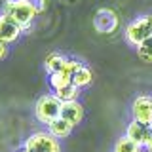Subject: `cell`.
<instances>
[{
	"label": "cell",
	"mask_w": 152,
	"mask_h": 152,
	"mask_svg": "<svg viewBox=\"0 0 152 152\" xmlns=\"http://www.w3.org/2000/svg\"><path fill=\"white\" fill-rule=\"evenodd\" d=\"M150 135H152V127L146 126V124L135 122V120H131L126 127V137L131 139L133 142H137L139 146H145L146 142H148Z\"/></svg>",
	"instance_id": "ba28073f"
},
{
	"label": "cell",
	"mask_w": 152,
	"mask_h": 152,
	"mask_svg": "<svg viewBox=\"0 0 152 152\" xmlns=\"http://www.w3.org/2000/svg\"><path fill=\"white\" fill-rule=\"evenodd\" d=\"M2 12L12 17L21 27L23 32H28L32 28V21L38 13V8L32 0H17V2H6Z\"/></svg>",
	"instance_id": "6da1fadb"
},
{
	"label": "cell",
	"mask_w": 152,
	"mask_h": 152,
	"mask_svg": "<svg viewBox=\"0 0 152 152\" xmlns=\"http://www.w3.org/2000/svg\"><path fill=\"white\" fill-rule=\"evenodd\" d=\"M25 148L28 152H61L59 141L48 131H38L32 133L25 141Z\"/></svg>",
	"instance_id": "277c9868"
},
{
	"label": "cell",
	"mask_w": 152,
	"mask_h": 152,
	"mask_svg": "<svg viewBox=\"0 0 152 152\" xmlns=\"http://www.w3.org/2000/svg\"><path fill=\"white\" fill-rule=\"evenodd\" d=\"M91 82H93V72H91V69H89L88 65H84L80 70H76L72 74V86H76L78 89L91 86Z\"/></svg>",
	"instance_id": "8fae6325"
},
{
	"label": "cell",
	"mask_w": 152,
	"mask_h": 152,
	"mask_svg": "<svg viewBox=\"0 0 152 152\" xmlns=\"http://www.w3.org/2000/svg\"><path fill=\"white\" fill-rule=\"evenodd\" d=\"M61 114V101L55 95H42L34 104V116L40 124H50Z\"/></svg>",
	"instance_id": "3957f363"
},
{
	"label": "cell",
	"mask_w": 152,
	"mask_h": 152,
	"mask_svg": "<svg viewBox=\"0 0 152 152\" xmlns=\"http://www.w3.org/2000/svg\"><path fill=\"white\" fill-rule=\"evenodd\" d=\"M133 120L150 126L152 122V95H137L131 103Z\"/></svg>",
	"instance_id": "5b68a950"
},
{
	"label": "cell",
	"mask_w": 152,
	"mask_h": 152,
	"mask_svg": "<svg viewBox=\"0 0 152 152\" xmlns=\"http://www.w3.org/2000/svg\"><path fill=\"white\" fill-rule=\"evenodd\" d=\"M84 66L82 61H78V59H72V57H65V61H63V65H61V69L59 70H63V72H66L72 78V74L76 72V70H80Z\"/></svg>",
	"instance_id": "e0dca14e"
},
{
	"label": "cell",
	"mask_w": 152,
	"mask_h": 152,
	"mask_svg": "<svg viewBox=\"0 0 152 152\" xmlns=\"http://www.w3.org/2000/svg\"><path fill=\"white\" fill-rule=\"evenodd\" d=\"M63 61H65V55H61V53H57V51H53V53H50V55L46 57L44 69L48 70V74H51V72H55V70L61 69Z\"/></svg>",
	"instance_id": "5bb4252c"
},
{
	"label": "cell",
	"mask_w": 152,
	"mask_h": 152,
	"mask_svg": "<svg viewBox=\"0 0 152 152\" xmlns=\"http://www.w3.org/2000/svg\"><path fill=\"white\" fill-rule=\"evenodd\" d=\"M135 50H137V55H139L141 61H145V63H152V36L146 38L145 42H141Z\"/></svg>",
	"instance_id": "9a60e30c"
},
{
	"label": "cell",
	"mask_w": 152,
	"mask_h": 152,
	"mask_svg": "<svg viewBox=\"0 0 152 152\" xmlns=\"http://www.w3.org/2000/svg\"><path fill=\"white\" fill-rule=\"evenodd\" d=\"M150 127H152V122H150Z\"/></svg>",
	"instance_id": "7402d4cb"
},
{
	"label": "cell",
	"mask_w": 152,
	"mask_h": 152,
	"mask_svg": "<svg viewBox=\"0 0 152 152\" xmlns=\"http://www.w3.org/2000/svg\"><path fill=\"white\" fill-rule=\"evenodd\" d=\"M152 36V15H139L126 27V42L133 48H137L141 42Z\"/></svg>",
	"instance_id": "7a4b0ae2"
},
{
	"label": "cell",
	"mask_w": 152,
	"mask_h": 152,
	"mask_svg": "<svg viewBox=\"0 0 152 152\" xmlns=\"http://www.w3.org/2000/svg\"><path fill=\"white\" fill-rule=\"evenodd\" d=\"M53 95L59 99L61 103H69V101H78V95H80V89L76 86L69 84L65 88H59V89H53Z\"/></svg>",
	"instance_id": "7c38bea8"
},
{
	"label": "cell",
	"mask_w": 152,
	"mask_h": 152,
	"mask_svg": "<svg viewBox=\"0 0 152 152\" xmlns=\"http://www.w3.org/2000/svg\"><path fill=\"white\" fill-rule=\"evenodd\" d=\"M48 80H50V86L53 89H59V88H65V86L72 84V78L66 72H63V70H55V72L48 74Z\"/></svg>",
	"instance_id": "4fadbf2b"
},
{
	"label": "cell",
	"mask_w": 152,
	"mask_h": 152,
	"mask_svg": "<svg viewBox=\"0 0 152 152\" xmlns=\"http://www.w3.org/2000/svg\"><path fill=\"white\" fill-rule=\"evenodd\" d=\"M21 34H23L21 27H19L10 15H6L4 12H0V40L10 46V44H13V42H17Z\"/></svg>",
	"instance_id": "52a82bcc"
},
{
	"label": "cell",
	"mask_w": 152,
	"mask_h": 152,
	"mask_svg": "<svg viewBox=\"0 0 152 152\" xmlns=\"http://www.w3.org/2000/svg\"><path fill=\"white\" fill-rule=\"evenodd\" d=\"M118 27V17L112 10L108 8H101L95 12L93 15V28L101 34H110V32L116 31Z\"/></svg>",
	"instance_id": "8992f818"
},
{
	"label": "cell",
	"mask_w": 152,
	"mask_h": 152,
	"mask_svg": "<svg viewBox=\"0 0 152 152\" xmlns=\"http://www.w3.org/2000/svg\"><path fill=\"white\" fill-rule=\"evenodd\" d=\"M6 2H17V0H6Z\"/></svg>",
	"instance_id": "44dd1931"
},
{
	"label": "cell",
	"mask_w": 152,
	"mask_h": 152,
	"mask_svg": "<svg viewBox=\"0 0 152 152\" xmlns=\"http://www.w3.org/2000/svg\"><path fill=\"white\" fill-rule=\"evenodd\" d=\"M17 152H28V150H27V148H25V146H23V148H19V150H17Z\"/></svg>",
	"instance_id": "ffe728a7"
},
{
	"label": "cell",
	"mask_w": 152,
	"mask_h": 152,
	"mask_svg": "<svg viewBox=\"0 0 152 152\" xmlns=\"http://www.w3.org/2000/svg\"><path fill=\"white\" fill-rule=\"evenodd\" d=\"M146 150H148V152H152V135H150V139H148V142H146Z\"/></svg>",
	"instance_id": "d6986e66"
},
{
	"label": "cell",
	"mask_w": 152,
	"mask_h": 152,
	"mask_svg": "<svg viewBox=\"0 0 152 152\" xmlns=\"http://www.w3.org/2000/svg\"><path fill=\"white\" fill-rule=\"evenodd\" d=\"M72 124L70 122H66V120H63V118H55L53 122H50L48 124V133L50 135H53L55 139H65V137H69L70 133H72Z\"/></svg>",
	"instance_id": "30bf717a"
},
{
	"label": "cell",
	"mask_w": 152,
	"mask_h": 152,
	"mask_svg": "<svg viewBox=\"0 0 152 152\" xmlns=\"http://www.w3.org/2000/svg\"><path fill=\"white\" fill-rule=\"evenodd\" d=\"M63 120L70 122L72 126H78L84 120V107L78 101H69V103H61V114Z\"/></svg>",
	"instance_id": "9c48e42d"
},
{
	"label": "cell",
	"mask_w": 152,
	"mask_h": 152,
	"mask_svg": "<svg viewBox=\"0 0 152 152\" xmlns=\"http://www.w3.org/2000/svg\"><path fill=\"white\" fill-rule=\"evenodd\" d=\"M8 57V44H4L2 40H0V61L6 59Z\"/></svg>",
	"instance_id": "ac0fdd59"
},
{
	"label": "cell",
	"mask_w": 152,
	"mask_h": 152,
	"mask_svg": "<svg viewBox=\"0 0 152 152\" xmlns=\"http://www.w3.org/2000/svg\"><path fill=\"white\" fill-rule=\"evenodd\" d=\"M114 152H141V146L137 142H133L131 139H127L126 135L120 137L116 141V146H114Z\"/></svg>",
	"instance_id": "2e32d148"
}]
</instances>
